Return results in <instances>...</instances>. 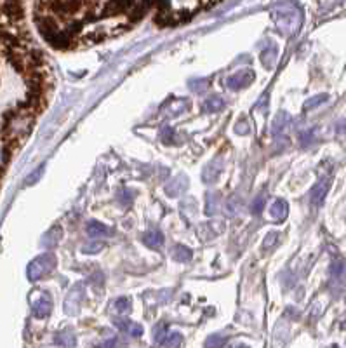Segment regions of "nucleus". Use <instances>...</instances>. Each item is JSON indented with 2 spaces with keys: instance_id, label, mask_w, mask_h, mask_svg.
<instances>
[{
  "instance_id": "1",
  "label": "nucleus",
  "mask_w": 346,
  "mask_h": 348,
  "mask_svg": "<svg viewBox=\"0 0 346 348\" xmlns=\"http://www.w3.org/2000/svg\"><path fill=\"white\" fill-rule=\"evenodd\" d=\"M56 267V256L54 255H42L37 260H33L28 267V277L30 280H39L49 272H52Z\"/></svg>"
},
{
  "instance_id": "2",
  "label": "nucleus",
  "mask_w": 346,
  "mask_h": 348,
  "mask_svg": "<svg viewBox=\"0 0 346 348\" xmlns=\"http://www.w3.org/2000/svg\"><path fill=\"white\" fill-rule=\"evenodd\" d=\"M301 23L299 11L296 9V6L289 4V11H280V14H276V24L279 30L286 31V34H294L298 30Z\"/></svg>"
},
{
  "instance_id": "3",
  "label": "nucleus",
  "mask_w": 346,
  "mask_h": 348,
  "mask_svg": "<svg viewBox=\"0 0 346 348\" xmlns=\"http://www.w3.org/2000/svg\"><path fill=\"white\" fill-rule=\"evenodd\" d=\"M252 80H254V72L252 70H240L238 73L228 77L226 87L231 89V91H240V89L249 87Z\"/></svg>"
},
{
  "instance_id": "4",
  "label": "nucleus",
  "mask_w": 346,
  "mask_h": 348,
  "mask_svg": "<svg viewBox=\"0 0 346 348\" xmlns=\"http://www.w3.org/2000/svg\"><path fill=\"white\" fill-rule=\"evenodd\" d=\"M329 188H331V179H327V178L320 179V181L312 188V190H310V204H312L313 209L322 206L325 197H327Z\"/></svg>"
},
{
  "instance_id": "5",
  "label": "nucleus",
  "mask_w": 346,
  "mask_h": 348,
  "mask_svg": "<svg viewBox=\"0 0 346 348\" xmlns=\"http://www.w3.org/2000/svg\"><path fill=\"white\" fill-rule=\"evenodd\" d=\"M221 173H223V159L216 157L214 161H211L205 167H203V171H202L203 183H216Z\"/></svg>"
},
{
  "instance_id": "6",
  "label": "nucleus",
  "mask_w": 346,
  "mask_h": 348,
  "mask_svg": "<svg viewBox=\"0 0 346 348\" xmlns=\"http://www.w3.org/2000/svg\"><path fill=\"white\" fill-rule=\"evenodd\" d=\"M186 190H188V178L183 174L172 178L167 185H165V192H167L169 197H178V195L185 194Z\"/></svg>"
},
{
  "instance_id": "7",
  "label": "nucleus",
  "mask_w": 346,
  "mask_h": 348,
  "mask_svg": "<svg viewBox=\"0 0 346 348\" xmlns=\"http://www.w3.org/2000/svg\"><path fill=\"white\" fill-rule=\"evenodd\" d=\"M113 324H115L117 327H119L120 331H124V333H127L129 336L132 338H140L141 334H143V327H141L140 324H136V322L129 321V319H115L113 321Z\"/></svg>"
},
{
  "instance_id": "8",
  "label": "nucleus",
  "mask_w": 346,
  "mask_h": 348,
  "mask_svg": "<svg viewBox=\"0 0 346 348\" xmlns=\"http://www.w3.org/2000/svg\"><path fill=\"white\" fill-rule=\"evenodd\" d=\"M33 315L35 317H39V319H46L49 313H51V310H52V301H51V298L47 296H42L40 298L39 301H35L33 303Z\"/></svg>"
},
{
  "instance_id": "9",
  "label": "nucleus",
  "mask_w": 346,
  "mask_h": 348,
  "mask_svg": "<svg viewBox=\"0 0 346 348\" xmlns=\"http://www.w3.org/2000/svg\"><path fill=\"white\" fill-rule=\"evenodd\" d=\"M87 233L89 237H92V239H99V237H108L110 233H112V228L107 227V225L99 223V221H89L87 223Z\"/></svg>"
},
{
  "instance_id": "10",
  "label": "nucleus",
  "mask_w": 346,
  "mask_h": 348,
  "mask_svg": "<svg viewBox=\"0 0 346 348\" xmlns=\"http://www.w3.org/2000/svg\"><path fill=\"white\" fill-rule=\"evenodd\" d=\"M287 214H289V207H287V202L286 200H282V199H279V200H275L273 204H271V207H270V216L273 218L275 221H284L287 218Z\"/></svg>"
},
{
  "instance_id": "11",
  "label": "nucleus",
  "mask_w": 346,
  "mask_h": 348,
  "mask_svg": "<svg viewBox=\"0 0 346 348\" xmlns=\"http://www.w3.org/2000/svg\"><path fill=\"white\" fill-rule=\"evenodd\" d=\"M219 206H221V195H219V192H209L205 197V214L214 216L219 211Z\"/></svg>"
},
{
  "instance_id": "12",
  "label": "nucleus",
  "mask_w": 346,
  "mask_h": 348,
  "mask_svg": "<svg viewBox=\"0 0 346 348\" xmlns=\"http://www.w3.org/2000/svg\"><path fill=\"white\" fill-rule=\"evenodd\" d=\"M143 244L150 249H158L162 244H164V235H162V232H158V230L146 232L143 235Z\"/></svg>"
},
{
  "instance_id": "13",
  "label": "nucleus",
  "mask_w": 346,
  "mask_h": 348,
  "mask_svg": "<svg viewBox=\"0 0 346 348\" xmlns=\"http://www.w3.org/2000/svg\"><path fill=\"white\" fill-rule=\"evenodd\" d=\"M202 108H203V112H207V113H218L225 108V100H223L221 96H211L203 101Z\"/></svg>"
},
{
  "instance_id": "14",
  "label": "nucleus",
  "mask_w": 346,
  "mask_h": 348,
  "mask_svg": "<svg viewBox=\"0 0 346 348\" xmlns=\"http://www.w3.org/2000/svg\"><path fill=\"white\" fill-rule=\"evenodd\" d=\"M289 124H291V115H289L287 112H280L279 115L275 117L273 125H271V133H273V136H279L280 133H284Z\"/></svg>"
},
{
  "instance_id": "15",
  "label": "nucleus",
  "mask_w": 346,
  "mask_h": 348,
  "mask_svg": "<svg viewBox=\"0 0 346 348\" xmlns=\"http://www.w3.org/2000/svg\"><path fill=\"white\" fill-rule=\"evenodd\" d=\"M191 256H193V252H191V249H188L186 245H176V247L172 249V258L179 263H188L191 260Z\"/></svg>"
},
{
  "instance_id": "16",
  "label": "nucleus",
  "mask_w": 346,
  "mask_h": 348,
  "mask_svg": "<svg viewBox=\"0 0 346 348\" xmlns=\"http://www.w3.org/2000/svg\"><path fill=\"white\" fill-rule=\"evenodd\" d=\"M82 296V293H80L79 289H75L73 293L68 296V300H66V312L68 313H77L79 312V308H80V301H79V298Z\"/></svg>"
},
{
  "instance_id": "17",
  "label": "nucleus",
  "mask_w": 346,
  "mask_h": 348,
  "mask_svg": "<svg viewBox=\"0 0 346 348\" xmlns=\"http://www.w3.org/2000/svg\"><path fill=\"white\" fill-rule=\"evenodd\" d=\"M56 343L64 348H72V346H75L77 338H75V334L70 333V331H63V333H59L58 336H56Z\"/></svg>"
},
{
  "instance_id": "18",
  "label": "nucleus",
  "mask_w": 346,
  "mask_h": 348,
  "mask_svg": "<svg viewBox=\"0 0 346 348\" xmlns=\"http://www.w3.org/2000/svg\"><path fill=\"white\" fill-rule=\"evenodd\" d=\"M169 336V327L164 324V322H160L155 329H153V341L157 343V345H164L165 338Z\"/></svg>"
},
{
  "instance_id": "19",
  "label": "nucleus",
  "mask_w": 346,
  "mask_h": 348,
  "mask_svg": "<svg viewBox=\"0 0 346 348\" xmlns=\"http://www.w3.org/2000/svg\"><path fill=\"white\" fill-rule=\"evenodd\" d=\"M264 207H266V197H264V194H259L258 197L252 200V204H251V212H252L254 216H258V214H261Z\"/></svg>"
},
{
  "instance_id": "20",
  "label": "nucleus",
  "mask_w": 346,
  "mask_h": 348,
  "mask_svg": "<svg viewBox=\"0 0 346 348\" xmlns=\"http://www.w3.org/2000/svg\"><path fill=\"white\" fill-rule=\"evenodd\" d=\"M59 239H61V228L59 227H54L46 235V239H44V244H46L47 247H52V245H56V244L59 242Z\"/></svg>"
},
{
  "instance_id": "21",
  "label": "nucleus",
  "mask_w": 346,
  "mask_h": 348,
  "mask_svg": "<svg viewBox=\"0 0 346 348\" xmlns=\"http://www.w3.org/2000/svg\"><path fill=\"white\" fill-rule=\"evenodd\" d=\"M226 341H228V338L223 336V334H213V336L207 338L205 346L207 348H221V346H225Z\"/></svg>"
},
{
  "instance_id": "22",
  "label": "nucleus",
  "mask_w": 346,
  "mask_h": 348,
  "mask_svg": "<svg viewBox=\"0 0 346 348\" xmlns=\"http://www.w3.org/2000/svg\"><path fill=\"white\" fill-rule=\"evenodd\" d=\"M329 100V96L327 94H319V96H313L310 98V100L304 103V110H313V108H317V106H320L322 103H325V101Z\"/></svg>"
},
{
  "instance_id": "23",
  "label": "nucleus",
  "mask_w": 346,
  "mask_h": 348,
  "mask_svg": "<svg viewBox=\"0 0 346 348\" xmlns=\"http://www.w3.org/2000/svg\"><path fill=\"white\" fill-rule=\"evenodd\" d=\"M183 343V336L179 333H169V336L165 338L164 346L165 348H178Z\"/></svg>"
},
{
  "instance_id": "24",
  "label": "nucleus",
  "mask_w": 346,
  "mask_h": 348,
  "mask_svg": "<svg viewBox=\"0 0 346 348\" xmlns=\"http://www.w3.org/2000/svg\"><path fill=\"white\" fill-rule=\"evenodd\" d=\"M275 59H276V51H275V47H271L270 51H264L263 54H261V61H263V65H264L266 68H271V67H273Z\"/></svg>"
},
{
  "instance_id": "25",
  "label": "nucleus",
  "mask_w": 346,
  "mask_h": 348,
  "mask_svg": "<svg viewBox=\"0 0 346 348\" xmlns=\"http://www.w3.org/2000/svg\"><path fill=\"white\" fill-rule=\"evenodd\" d=\"M207 87H209V80L207 79H197L190 82V89L193 92H205Z\"/></svg>"
},
{
  "instance_id": "26",
  "label": "nucleus",
  "mask_w": 346,
  "mask_h": 348,
  "mask_svg": "<svg viewBox=\"0 0 346 348\" xmlns=\"http://www.w3.org/2000/svg\"><path fill=\"white\" fill-rule=\"evenodd\" d=\"M158 138L162 139V143L169 145V143H174V139H172V138H176V134H174V129H172V128L165 125V128H162L160 134H158Z\"/></svg>"
},
{
  "instance_id": "27",
  "label": "nucleus",
  "mask_w": 346,
  "mask_h": 348,
  "mask_svg": "<svg viewBox=\"0 0 346 348\" xmlns=\"http://www.w3.org/2000/svg\"><path fill=\"white\" fill-rule=\"evenodd\" d=\"M134 197H136V194H134L132 190H122L119 195H117V199L120 200L122 206H131Z\"/></svg>"
},
{
  "instance_id": "28",
  "label": "nucleus",
  "mask_w": 346,
  "mask_h": 348,
  "mask_svg": "<svg viewBox=\"0 0 346 348\" xmlns=\"http://www.w3.org/2000/svg\"><path fill=\"white\" fill-rule=\"evenodd\" d=\"M115 310L120 313L131 312V300H127V298H119V300L115 301Z\"/></svg>"
},
{
  "instance_id": "29",
  "label": "nucleus",
  "mask_w": 346,
  "mask_h": 348,
  "mask_svg": "<svg viewBox=\"0 0 346 348\" xmlns=\"http://www.w3.org/2000/svg\"><path fill=\"white\" fill-rule=\"evenodd\" d=\"M276 240H279V233H276V232H270L266 235V239H264L263 247L266 249V251H270V249L276 244Z\"/></svg>"
},
{
  "instance_id": "30",
  "label": "nucleus",
  "mask_w": 346,
  "mask_h": 348,
  "mask_svg": "<svg viewBox=\"0 0 346 348\" xmlns=\"http://www.w3.org/2000/svg\"><path fill=\"white\" fill-rule=\"evenodd\" d=\"M101 249H103V244L99 242H91V244H85L82 247V251L85 255H96V252H99Z\"/></svg>"
},
{
  "instance_id": "31",
  "label": "nucleus",
  "mask_w": 346,
  "mask_h": 348,
  "mask_svg": "<svg viewBox=\"0 0 346 348\" xmlns=\"http://www.w3.org/2000/svg\"><path fill=\"white\" fill-rule=\"evenodd\" d=\"M235 202H238V199H237V197H231V199H228V200H226L225 211H226V214H228V216H233L235 212H237V204H235Z\"/></svg>"
},
{
  "instance_id": "32",
  "label": "nucleus",
  "mask_w": 346,
  "mask_h": 348,
  "mask_svg": "<svg viewBox=\"0 0 346 348\" xmlns=\"http://www.w3.org/2000/svg\"><path fill=\"white\" fill-rule=\"evenodd\" d=\"M343 272H344V263H343V261H334V263H332V267H331V275L336 278V277L343 275Z\"/></svg>"
},
{
  "instance_id": "33",
  "label": "nucleus",
  "mask_w": 346,
  "mask_h": 348,
  "mask_svg": "<svg viewBox=\"0 0 346 348\" xmlns=\"http://www.w3.org/2000/svg\"><path fill=\"white\" fill-rule=\"evenodd\" d=\"M301 145L303 146H306V145H310V143L313 141V131H308V133H303L301 134Z\"/></svg>"
},
{
  "instance_id": "34",
  "label": "nucleus",
  "mask_w": 346,
  "mask_h": 348,
  "mask_svg": "<svg viewBox=\"0 0 346 348\" xmlns=\"http://www.w3.org/2000/svg\"><path fill=\"white\" fill-rule=\"evenodd\" d=\"M235 133H238V134H247V133H249V124H247L246 120H242L240 124L235 125Z\"/></svg>"
},
{
  "instance_id": "35",
  "label": "nucleus",
  "mask_w": 346,
  "mask_h": 348,
  "mask_svg": "<svg viewBox=\"0 0 346 348\" xmlns=\"http://www.w3.org/2000/svg\"><path fill=\"white\" fill-rule=\"evenodd\" d=\"M97 348H117V339H107V341H103Z\"/></svg>"
},
{
  "instance_id": "36",
  "label": "nucleus",
  "mask_w": 346,
  "mask_h": 348,
  "mask_svg": "<svg viewBox=\"0 0 346 348\" xmlns=\"http://www.w3.org/2000/svg\"><path fill=\"white\" fill-rule=\"evenodd\" d=\"M337 131H339V133H344V134H346V120H344V122H341V124L337 125Z\"/></svg>"
},
{
  "instance_id": "37",
  "label": "nucleus",
  "mask_w": 346,
  "mask_h": 348,
  "mask_svg": "<svg viewBox=\"0 0 346 348\" xmlns=\"http://www.w3.org/2000/svg\"><path fill=\"white\" fill-rule=\"evenodd\" d=\"M237 348H249V346H246V345H240V346H237Z\"/></svg>"
},
{
  "instance_id": "38",
  "label": "nucleus",
  "mask_w": 346,
  "mask_h": 348,
  "mask_svg": "<svg viewBox=\"0 0 346 348\" xmlns=\"http://www.w3.org/2000/svg\"><path fill=\"white\" fill-rule=\"evenodd\" d=\"M329 348H339V346H336V345H332V346H329Z\"/></svg>"
}]
</instances>
